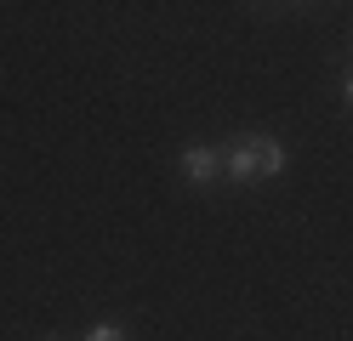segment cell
Returning <instances> with one entry per match:
<instances>
[{"instance_id":"cell-4","label":"cell","mask_w":353,"mask_h":341,"mask_svg":"<svg viewBox=\"0 0 353 341\" xmlns=\"http://www.w3.org/2000/svg\"><path fill=\"white\" fill-rule=\"evenodd\" d=\"M342 91H347V103H353V74H347V85H342Z\"/></svg>"},{"instance_id":"cell-1","label":"cell","mask_w":353,"mask_h":341,"mask_svg":"<svg viewBox=\"0 0 353 341\" xmlns=\"http://www.w3.org/2000/svg\"><path fill=\"white\" fill-rule=\"evenodd\" d=\"M285 165H291L285 143L279 136H262V131H251V136H239V143L223 148V171H228L234 188H251V182H262V176H279Z\"/></svg>"},{"instance_id":"cell-3","label":"cell","mask_w":353,"mask_h":341,"mask_svg":"<svg viewBox=\"0 0 353 341\" xmlns=\"http://www.w3.org/2000/svg\"><path fill=\"white\" fill-rule=\"evenodd\" d=\"M131 330L120 324V318H103V324H92V330H85V341H125Z\"/></svg>"},{"instance_id":"cell-2","label":"cell","mask_w":353,"mask_h":341,"mask_svg":"<svg viewBox=\"0 0 353 341\" xmlns=\"http://www.w3.org/2000/svg\"><path fill=\"white\" fill-rule=\"evenodd\" d=\"M183 176L194 182V188L216 182V176H223V148H216V143H188L183 148Z\"/></svg>"}]
</instances>
